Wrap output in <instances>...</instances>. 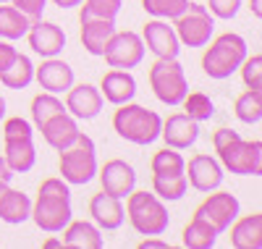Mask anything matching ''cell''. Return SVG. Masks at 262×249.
Instances as JSON below:
<instances>
[{"label":"cell","mask_w":262,"mask_h":249,"mask_svg":"<svg viewBox=\"0 0 262 249\" xmlns=\"http://www.w3.org/2000/svg\"><path fill=\"white\" fill-rule=\"evenodd\" d=\"M205 48L207 50L202 55V71L215 81H223V79L233 76L238 71V66H242V60L249 55L247 39L236 32H226L221 37H215Z\"/></svg>","instance_id":"3957f363"},{"label":"cell","mask_w":262,"mask_h":249,"mask_svg":"<svg viewBox=\"0 0 262 249\" xmlns=\"http://www.w3.org/2000/svg\"><path fill=\"white\" fill-rule=\"evenodd\" d=\"M32 81H34V63L29 60V55L18 53L8 69L0 71V84L8 89H27Z\"/></svg>","instance_id":"4316f807"},{"label":"cell","mask_w":262,"mask_h":249,"mask_svg":"<svg viewBox=\"0 0 262 249\" xmlns=\"http://www.w3.org/2000/svg\"><path fill=\"white\" fill-rule=\"evenodd\" d=\"M149 168H152V173H184L186 160H184V155H181L179 150L165 147V150H160V152L152 155Z\"/></svg>","instance_id":"e575fe53"},{"label":"cell","mask_w":262,"mask_h":249,"mask_svg":"<svg viewBox=\"0 0 262 249\" xmlns=\"http://www.w3.org/2000/svg\"><path fill=\"white\" fill-rule=\"evenodd\" d=\"M149 87L163 105H170V108L181 105V100L189 92V81H186V71L179 63V58H158L152 63Z\"/></svg>","instance_id":"8992f818"},{"label":"cell","mask_w":262,"mask_h":249,"mask_svg":"<svg viewBox=\"0 0 262 249\" xmlns=\"http://www.w3.org/2000/svg\"><path fill=\"white\" fill-rule=\"evenodd\" d=\"M53 3H55L58 8H63V11H69V8H76V6H81V0H53Z\"/></svg>","instance_id":"ee69618b"},{"label":"cell","mask_w":262,"mask_h":249,"mask_svg":"<svg viewBox=\"0 0 262 249\" xmlns=\"http://www.w3.org/2000/svg\"><path fill=\"white\" fill-rule=\"evenodd\" d=\"M0 3H8V0H0Z\"/></svg>","instance_id":"681fc988"},{"label":"cell","mask_w":262,"mask_h":249,"mask_svg":"<svg viewBox=\"0 0 262 249\" xmlns=\"http://www.w3.org/2000/svg\"><path fill=\"white\" fill-rule=\"evenodd\" d=\"M34 81L45 89V92L53 95H63L69 92L71 84H74V69L66 60L55 58H45L39 66H34Z\"/></svg>","instance_id":"2e32d148"},{"label":"cell","mask_w":262,"mask_h":249,"mask_svg":"<svg viewBox=\"0 0 262 249\" xmlns=\"http://www.w3.org/2000/svg\"><path fill=\"white\" fill-rule=\"evenodd\" d=\"M29 110H32V123L39 129L48 118H53V116H58V113H63L66 105H63V100H58V95L42 92V95H37V97L32 100V108H29Z\"/></svg>","instance_id":"4dcf8cb0"},{"label":"cell","mask_w":262,"mask_h":249,"mask_svg":"<svg viewBox=\"0 0 262 249\" xmlns=\"http://www.w3.org/2000/svg\"><path fill=\"white\" fill-rule=\"evenodd\" d=\"M173 29H176V37L184 48H205V45L212 39L215 32V18L207 11V6L191 3L186 13H181L179 18H173Z\"/></svg>","instance_id":"52a82bcc"},{"label":"cell","mask_w":262,"mask_h":249,"mask_svg":"<svg viewBox=\"0 0 262 249\" xmlns=\"http://www.w3.org/2000/svg\"><path fill=\"white\" fill-rule=\"evenodd\" d=\"M27 39H29V48L42 58H55L66 50V32L53 21H42V18L32 21Z\"/></svg>","instance_id":"9a60e30c"},{"label":"cell","mask_w":262,"mask_h":249,"mask_svg":"<svg viewBox=\"0 0 262 249\" xmlns=\"http://www.w3.org/2000/svg\"><path fill=\"white\" fill-rule=\"evenodd\" d=\"M215 241H217V231L212 229L207 220L196 218V215L189 220V225L181 234V244L189 246V249H212Z\"/></svg>","instance_id":"f1b7e54d"},{"label":"cell","mask_w":262,"mask_h":249,"mask_svg":"<svg viewBox=\"0 0 262 249\" xmlns=\"http://www.w3.org/2000/svg\"><path fill=\"white\" fill-rule=\"evenodd\" d=\"M3 157L13 173H29L37 163V150L32 137H16V139H3Z\"/></svg>","instance_id":"603a6c76"},{"label":"cell","mask_w":262,"mask_h":249,"mask_svg":"<svg viewBox=\"0 0 262 249\" xmlns=\"http://www.w3.org/2000/svg\"><path fill=\"white\" fill-rule=\"evenodd\" d=\"M42 131V139H45L55 152H63V150H69L76 139H79V121L71 116V113H58V116L48 118L45 123L39 126Z\"/></svg>","instance_id":"e0dca14e"},{"label":"cell","mask_w":262,"mask_h":249,"mask_svg":"<svg viewBox=\"0 0 262 249\" xmlns=\"http://www.w3.org/2000/svg\"><path fill=\"white\" fill-rule=\"evenodd\" d=\"M160 137L165 142V147L173 150H189L196 139H200V123L191 121L186 113H173L163 121Z\"/></svg>","instance_id":"ac0fdd59"},{"label":"cell","mask_w":262,"mask_h":249,"mask_svg":"<svg viewBox=\"0 0 262 249\" xmlns=\"http://www.w3.org/2000/svg\"><path fill=\"white\" fill-rule=\"evenodd\" d=\"M32 27V18L27 13H21L16 6H6V3H0V39H21V37H27Z\"/></svg>","instance_id":"484cf974"},{"label":"cell","mask_w":262,"mask_h":249,"mask_svg":"<svg viewBox=\"0 0 262 249\" xmlns=\"http://www.w3.org/2000/svg\"><path fill=\"white\" fill-rule=\"evenodd\" d=\"M181 105H184V113H186L191 121H196V123L210 121L215 116V102L205 92H186V97L181 100Z\"/></svg>","instance_id":"1f68e13d"},{"label":"cell","mask_w":262,"mask_h":249,"mask_svg":"<svg viewBox=\"0 0 262 249\" xmlns=\"http://www.w3.org/2000/svg\"><path fill=\"white\" fill-rule=\"evenodd\" d=\"M63 246H74V249H102L105 239L102 231L90 220H74L63 229Z\"/></svg>","instance_id":"7402d4cb"},{"label":"cell","mask_w":262,"mask_h":249,"mask_svg":"<svg viewBox=\"0 0 262 249\" xmlns=\"http://www.w3.org/2000/svg\"><path fill=\"white\" fill-rule=\"evenodd\" d=\"M16 173L8 168V163H6V157L0 155V181H6V184H11V178H13Z\"/></svg>","instance_id":"7bdbcfd3"},{"label":"cell","mask_w":262,"mask_h":249,"mask_svg":"<svg viewBox=\"0 0 262 249\" xmlns=\"http://www.w3.org/2000/svg\"><path fill=\"white\" fill-rule=\"evenodd\" d=\"M63 105H66V113H71L76 121H92L102 113L105 97L92 84H71V89L66 92Z\"/></svg>","instance_id":"5bb4252c"},{"label":"cell","mask_w":262,"mask_h":249,"mask_svg":"<svg viewBox=\"0 0 262 249\" xmlns=\"http://www.w3.org/2000/svg\"><path fill=\"white\" fill-rule=\"evenodd\" d=\"M16 137H34L32 123L21 116L3 118V139H16Z\"/></svg>","instance_id":"74e56055"},{"label":"cell","mask_w":262,"mask_h":249,"mask_svg":"<svg viewBox=\"0 0 262 249\" xmlns=\"http://www.w3.org/2000/svg\"><path fill=\"white\" fill-rule=\"evenodd\" d=\"M34 225L45 234H60L71 223V186L63 178H45L39 184V194L32 202V215Z\"/></svg>","instance_id":"6da1fadb"},{"label":"cell","mask_w":262,"mask_h":249,"mask_svg":"<svg viewBox=\"0 0 262 249\" xmlns=\"http://www.w3.org/2000/svg\"><path fill=\"white\" fill-rule=\"evenodd\" d=\"M100 95L111 102V105H123V102H131L137 97V79L131 76V71H123V69H111L107 74H102V81H100Z\"/></svg>","instance_id":"ffe728a7"},{"label":"cell","mask_w":262,"mask_h":249,"mask_svg":"<svg viewBox=\"0 0 262 249\" xmlns=\"http://www.w3.org/2000/svg\"><path fill=\"white\" fill-rule=\"evenodd\" d=\"M139 249H168V241H163V239H155V236H144L142 241H139Z\"/></svg>","instance_id":"b9f144b4"},{"label":"cell","mask_w":262,"mask_h":249,"mask_svg":"<svg viewBox=\"0 0 262 249\" xmlns=\"http://www.w3.org/2000/svg\"><path fill=\"white\" fill-rule=\"evenodd\" d=\"M32 215V199L18 192V189H6L0 194V220L8 223V225H21L27 223Z\"/></svg>","instance_id":"d4e9b609"},{"label":"cell","mask_w":262,"mask_h":249,"mask_svg":"<svg viewBox=\"0 0 262 249\" xmlns=\"http://www.w3.org/2000/svg\"><path fill=\"white\" fill-rule=\"evenodd\" d=\"M231 246L233 249H259L262 246V213L236 218L231 225Z\"/></svg>","instance_id":"44dd1931"},{"label":"cell","mask_w":262,"mask_h":249,"mask_svg":"<svg viewBox=\"0 0 262 249\" xmlns=\"http://www.w3.org/2000/svg\"><path fill=\"white\" fill-rule=\"evenodd\" d=\"M18 55V50L13 48V45L8 42V39H0V71L3 69H8L11 66V60Z\"/></svg>","instance_id":"60d3db41"},{"label":"cell","mask_w":262,"mask_h":249,"mask_svg":"<svg viewBox=\"0 0 262 249\" xmlns=\"http://www.w3.org/2000/svg\"><path fill=\"white\" fill-rule=\"evenodd\" d=\"M60 178L69 186H84L97 176V150L92 137L86 134H79V139L60 152Z\"/></svg>","instance_id":"5b68a950"},{"label":"cell","mask_w":262,"mask_h":249,"mask_svg":"<svg viewBox=\"0 0 262 249\" xmlns=\"http://www.w3.org/2000/svg\"><path fill=\"white\" fill-rule=\"evenodd\" d=\"M238 8H242V0H207V11L212 13V18H221V21L236 18Z\"/></svg>","instance_id":"8d00e7d4"},{"label":"cell","mask_w":262,"mask_h":249,"mask_svg":"<svg viewBox=\"0 0 262 249\" xmlns=\"http://www.w3.org/2000/svg\"><path fill=\"white\" fill-rule=\"evenodd\" d=\"M194 215L202 218V220H207L212 229L217 231V236H221V234L228 231V225H231L238 215H242V205H238V199H236L231 192H217V189H212V192H207V197H205L202 205L194 210Z\"/></svg>","instance_id":"9c48e42d"},{"label":"cell","mask_w":262,"mask_h":249,"mask_svg":"<svg viewBox=\"0 0 262 249\" xmlns=\"http://www.w3.org/2000/svg\"><path fill=\"white\" fill-rule=\"evenodd\" d=\"M184 176L189 181V186L196 192H212V189H221L223 184V165L221 160H215L212 155H194L191 160L184 168Z\"/></svg>","instance_id":"4fadbf2b"},{"label":"cell","mask_w":262,"mask_h":249,"mask_svg":"<svg viewBox=\"0 0 262 249\" xmlns=\"http://www.w3.org/2000/svg\"><path fill=\"white\" fill-rule=\"evenodd\" d=\"M6 118V100H3V95H0V121Z\"/></svg>","instance_id":"7dc6e473"},{"label":"cell","mask_w":262,"mask_h":249,"mask_svg":"<svg viewBox=\"0 0 262 249\" xmlns=\"http://www.w3.org/2000/svg\"><path fill=\"white\" fill-rule=\"evenodd\" d=\"M233 113H236V118L247 126L259 123L262 121V92L259 89H247L244 95H238L236 102H233Z\"/></svg>","instance_id":"f546056e"},{"label":"cell","mask_w":262,"mask_h":249,"mask_svg":"<svg viewBox=\"0 0 262 249\" xmlns=\"http://www.w3.org/2000/svg\"><path fill=\"white\" fill-rule=\"evenodd\" d=\"M8 3L16 6L21 13H27L32 21L42 18V13H45V8H48V0H8Z\"/></svg>","instance_id":"f35d334b"},{"label":"cell","mask_w":262,"mask_h":249,"mask_svg":"<svg viewBox=\"0 0 262 249\" xmlns=\"http://www.w3.org/2000/svg\"><path fill=\"white\" fill-rule=\"evenodd\" d=\"M90 215H92V223L100 231H118L126 220L123 202L118 197L105 194V192H100L90 199Z\"/></svg>","instance_id":"d6986e66"},{"label":"cell","mask_w":262,"mask_h":249,"mask_svg":"<svg viewBox=\"0 0 262 249\" xmlns=\"http://www.w3.org/2000/svg\"><path fill=\"white\" fill-rule=\"evenodd\" d=\"M221 157V165L236 176H259L262 173V142L259 139H233L215 150Z\"/></svg>","instance_id":"ba28073f"},{"label":"cell","mask_w":262,"mask_h":249,"mask_svg":"<svg viewBox=\"0 0 262 249\" xmlns=\"http://www.w3.org/2000/svg\"><path fill=\"white\" fill-rule=\"evenodd\" d=\"M249 8H252L254 18H262V0H249Z\"/></svg>","instance_id":"f6af8a7d"},{"label":"cell","mask_w":262,"mask_h":249,"mask_svg":"<svg viewBox=\"0 0 262 249\" xmlns=\"http://www.w3.org/2000/svg\"><path fill=\"white\" fill-rule=\"evenodd\" d=\"M242 134H238L236 129H217L215 134H212V147L215 150H221L223 144H228V142H233V139H238Z\"/></svg>","instance_id":"ab89813d"},{"label":"cell","mask_w":262,"mask_h":249,"mask_svg":"<svg viewBox=\"0 0 262 249\" xmlns=\"http://www.w3.org/2000/svg\"><path fill=\"white\" fill-rule=\"evenodd\" d=\"M242 71V79L247 84V89H262V55L254 53V55H247L238 66Z\"/></svg>","instance_id":"d590c367"},{"label":"cell","mask_w":262,"mask_h":249,"mask_svg":"<svg viewBox=\"0 0 262 249\" xmlns=\"http://www.w3.org/2000/svg\"><path fill=\"white\" fill-rule=\"evenodd\" d=\"M97 178H100L102 192L111 197H118V199H126L137 189V171H134V165L121 160V157L107 160L102 168H97Z\"/></svg>","instance_id":"8fae6325"},{"label":"cell","mask_w":262,"mask_h":249,"mask_svg":"<svg viewBox=\"0 0 262 249\" xmlns=\"http://www.w3.org/2000/svg\"><path fill=\"white\" fill-rule=\"evenodd\" d=\"M152 192L163 202H179L189 192V181L184 173H152Z\"/></svg>","instance_id":"83f0119b"},{"label":"cell","mask_w":262,"mask_h":249,"mask_svg":"<svg viewBox=\"0 0 262 249\" xmlns=\"http://www.w3.org/2000/svg\"><path fill=\"white\" fill-rule=\"evenodd\" d=\"M116 34V21L111 18H86L81 21V45L90 55H102L105 45Z\"/></svg>","instance_id":"cb8c5ba5"},{"label":"cell","mask_w":262,"mask_h":249,"mask_svg":"<svg viewBox=\"0 0 262 249\" xmlns=\"http://www.w3.org/2000/svg\"><path fill=\"white\" fill-rule=\"evenodd\" d=\"M6 189H8V184H6V181H0V194H3Z\"/></svg>","instance_id":"c3c4849f"},{"label":"cell","mask_w":262,"mask_h":249,"mask_svg":"<svg viewBox=\"0 0 262 249\" xmlns=\"http://www.w3.org/2000/svg\"><path fill=\"white\" fill-rule=\"evenodd\" d=\"M142 8L152 16V18H165L173 21L181 13H186L189 0H142Z\"/></svg>","instance_id":"836d02e7"},{"label":"cell","mask_w":262,"mask_h":249,"mask_svg":"<svg viewBox=\"0 0 262 249\" xmlns=\"http://www.w3.org/2000/svg\"><path fill=\"white\" fill-rule=\"evenodd\" d=\"M126 218L139 236H163L170 225L165 202L155 192H131L126 197Z\"/></svg>","instance_id":"277c9868"},{"label":"cell","mask_w":262,"mask_h":249,"mask_svg":"<svg viewBox=\"0 0 262 249\" xmlns=\"http://www.w3.org/2000/svg\"><path fill=\"white\" fill-rule=\"evenodd\" d=\"M121 8H123V0H81L79 21H86V18H111V21H116Z\"/></svg>","instance_id":"d6a6232c"},{"label":"cell","mask_w":262,"mask_h":249,"mask_svg":"<svg viewBox=\"0 0 262 249\" xmlns=\"http://www.w3.org/2000/svg\"><path fill=\"white\" fill-rule=\"evenodd\" d=\"M113 129L121 139L137 144V147H147L155 139H160V129H163V118L155 110H149L144 105H137L134 100L118 105V110L113 113Z\"/></svg>","instance_id":"7a4b0ae2"},{"label":"cell","mask_w":262,"mask_h":249,"mask_svg":"<svg viewBox=\"0 0 262 249\" xmlns=\"http://www.w3.org/2000/svg\"><path fill=\"white\" fill-rule=\"evenodd\" d=\"M55 246H63V241L60 239H48L45 244H42V249H55Z\"/></svg>","instance_id":"bcb514c9"},{"label":"cell","mask_w":262,"mask_h":249,"mask_svg":"<svg viewBox=\"0 0 262 249\" xmlns=\"http://www.w3.org/2000/svg\"><path fill=\"white\" fill-rule=\"evenodd\" d=\"M142 42L144 48L155 55V58H179L181 53V42L165 18H152L142 29Z\"/></svg>","instance_id":"7c38bea8"},{"label":"cell","mask_w":262,"mask_h":249,"mask_svg":"<svg viewBox=\"0 0 262 249\" xmlns=\"http://www.w3.org/2000/svg\"><path fill=\"white\" fill-rule=\"evenodd\" d=\"M144 42H142V34L137 32H116L105 45V63L111 69H137V66L144 60Z\"/></svg>","instance_id":"30bf717a"}]
</instances>
